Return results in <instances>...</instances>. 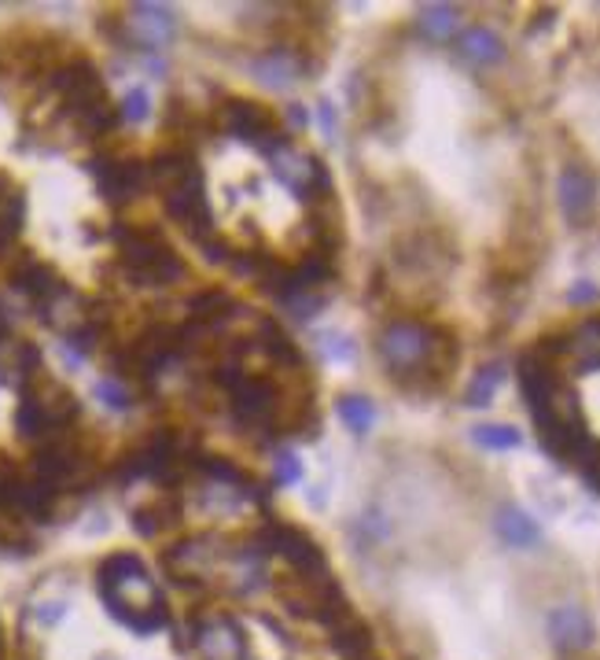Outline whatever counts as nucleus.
Wrapping results in <instances>:
<instances>
[{
  "instance_id": "f257e3e1",
  "label": "nucleus",
  "mask_w": 600,
  "mask_h": 660,
  "mask_svg": "<svg viewBox=\"0 0 600 660\" xmlns=\"http://www.w3.org/2000/svg\"><path fill=\"white\" fill-rule=\"evenodd\" d=\"M380 355L406 388H438L457 361L449 332L427 321H395L383 329Z\"/></svg>"
},
{
  "instance_id": "f03ea898",
  "label": "nucleus",
  "mask_w": 600,
  "mask_h": 660,
  "mask_svg": "<svg viewBox=\"0 0 600 660\" xmlns=\"http://www.w3.org/2000/svg\"><path fill=\"white\" fill-rule=\"evenodd\" d=\"M100 591L111 612L133 631H155L166 624L163 594L133 554H115L100 564Z\"/></svg>"
},
{
  "instance_id": "7ed1b4c3",
  "label": "nucleus",
  "mask_w": 600,
  "mask_h": 660,
  "mask_svg": "<svg viewBox=\"0 0 600 660\" xmlns=\"http://www.w3.org/2000/svg\"><path fill=\"white\" fill-rule=\"evenodd\" d=\"M78 417V398L44 369L23 384V403L15 414V429L26 443H55L71 435V421Z\"/></svg>"
},
{
  "instance_id": "20e7f679",
  "label": "nucleus",
  "mask_w": 600,
  "mask_h": 660,
  "mask_svg": "<svg viewBox=\"0 0 600 660\" xmlns=\"http://www.w3.org/2000/svg\"><path fill=\"white\" fill-rule=\"evenodd\" d=\"M52 92L60 97L63 115H71L74 126H78L86 137H103L115 129L118 111L111 104L107 89H103V78L92 63L78 60V63H71V67L55 71Z\"/></svg>"
},
{
  "instance_id": "39448f33",
  "label": "nucleus",
  "mask_w": 600,
  "mask_h": 660,
  "mask_svg": "<svg viewBox=\"0 0 600 660\" xmlns=\"http://www.w3.org/2000/svg\"><path fill=\"white\" fill-rule=\"evenodd\" d=\"M118 263L126 269V277L133 284H174L184 277L181 255L166 244V237L158 229H140V226H118Z\"/></svg>"
},
{
  "instance_id": "423d86ee",
  "label": "nucleus",
  "mask_w": 600,
  "mask_h": 660,
  "mask_svg": "<svg viewBox=\"0 0 600 660\" xmlns=\"http://www.w3.org/2000/svg\"><path fill=\"white\" fill-rule=\"evenodd\" d=\"M269 163H273L277 178L284 181V189L292 192L298 200H328V192H332V181H328V170L324 163L317 160V155L303 152L298 144H292L288 137H280V141L269 148Z\"/></svg>"
},
{
  "instance_id": "0eeeda50",
  "label": "nucleus",
  "mask_w": 600,
  "mask_h": 660,
  "mask_svg": "<svg viewBox=\"0 0 600 660\" xmlns=\"http://www.w3.org/2000/svg\"><path fill=\"white\" fill-rule=\"evenodd\" d=\"M218 123L221 129H229L232 137H240V141L258 144L261 152H269V148L284 137L273 111L266 104H255V100H229V104H221Z\"/></svg>"
},
{
  "instance_id": "6e6552de",
  "label": "nucleus",
  "mask_w": 600,
  "mask_h": 660,
  "mask_svg": "<svg viewBox=\"0 0 600 660\" xmlns=\"http://www.w3.org/2000/svg\"><path fill=\"white\" fill-rule=\"evenodd\" d=\"M177 34V15L163 4H133L129 15L122 18V41L133 49L155 52L166 49Z\"/></svg>"
},
{
  "instance_id": "1a4fd4ad",
  "label": "nucleus",
  "mask_w": 600,
  "mask_h": 660,
  "mask_svg": "<svg viewBox=\"0 0 600 660\" xmlns=\"http://www.w3.org/2000/svg\"><path fill=\"white\" fill-rule=\"evenodd\" d=\"M195 653L200 660H247V638L232 617H203L195 624Z\"/></svg>"
},
{
  "instance_id": "9d476101",
  "label": "nucleus",
  "mask_w": 600,
  "mask_h": 660,
  "mask_svg": "<svg viewBox=\"0 0 600 660\" xmlns=\"http://www.w3.org/2000/svg\"><path fill=\"white\" fill-rule=\"evenodd\" d=\"M92 178H97L103 200L107 203H129L137 200L140 192L152 185V178H148V166L137 163V160H97L89 166Z\"/></svg>"
},
{
  "instance_id": "9b49d317",
  "label": "nucleus",
  "mask_w": 600,
  "mask_h": 660,
  "mask_svg": "<svg viewBox=\"0 0 600 660\" xmlns=\"http://www.w3.org/2000/svg\"><path fill=\"white\" fill-rule=\"evenodd\" d=\"M306 67L309 63L292 49V45H273V49L258 52L255 60H251L255 78L269 89H292L298 78H306Z\"/></svg>"
},
{
  "instance_id": "f8f14e48",
  "label": "nucleus",
  "mask_w": 600,
  "mask_h": 660,
  "mask_svg": "<svg viewBox=\"0 0 600 660\" xmlns=\"http://www.w3.org/2000/svg\"><path fill=\"white\" fill-rule=\"evenodd\" d=\"M214 564H218V546L214 538H195V543H181L166 554V569H170L181 583H200L206 575H214Z\"/></svg>"
},
{
  "instance_id": "ddd939ff",
  "label": "nucleus",
  "mask_w": 600,
  "mask_h": 660,
  "mask_svg": "<svg viewBox=\"0 0 600 660\" xmlns=\"http://www.w3.org/2000/svg\"><path fill=\"white\" fill-rule=\"evenodd\" d=\"M549 638L560 653H578L593 643V620L578 606H560L549 612Z\"/></svg>"
},
{
  "instance_id": "4468645a",
  "label": "nucleus",
  "mask_w": 600,
  "mask_h": 660,
  "mask_svg": "<svg viewBox=\"0 0 600 660\" xmlns=\"http://www.w3.org/2000/svg\"><path fill=\"white\" fill-rule=\"evenodd\" d=\"M37 369H41V355L34 343L0 332V384H18L23 388Z\"/></svg>"
},
{
  "instance_id": "2eb2a0df",
  "label": "nucleus",
  "mask_w": 600,
  "mask_h": 660,
  "mask_svg": "<svg viewBox=\"0 0 600 660\" xmlns=\"http://www.w3.org/2000/svg\"><path fill=\"white\" fill-rule=\"evenodd\" d=\"M560 207H564V215L575 221V226H583L586 215L593 211V178H589L583 166H567V170L560 174Z\"/></svg>"
},
{
  "instance_id": "dca6fc26",
  "label": "nucleus",
  "mask_w": 600,
  "mask_h": 660,
  "mask_svg": "<svg viewBox=\"0 0 600 660\" xmlns=\"http://www.w3.org/2000/svg\"><path fill=\"white\" fill-rule=\"evenodd\" d=\"M15 288H18V292H23L30 303L44 306V303H49L52 295L63 288V281H60V277H55L44 263H37V258H26V263L15 269Z\"/></svg>"
},
{
  "instance_id": "f3484780",
  "label": "nucleus",
  "mask_w": 600,
  "mask_h": 660,
  "mask_svg": "<svg viewBox=\"0 0 600 660\" xmlns=\"http://www.w3.org/2000/svg\"><path fill=\"white\" fill-rule=\"evenodd\" d=\"M457 49H461L464 60L480 63V67H490V63L505 60L501 37L494 30H486V26H472V30H464L461 37H457Z\"/></svg>"
},
{
  "instance_id": "a211bd4d",
  "label": "nucleus",
  "mask_w": 600,
  "mask_h": 660,
  "mask_svg": "<svg viewBox=\"0 0 600 660\" xmlns=\"http://www.w3.org/2000/svg\"><path fill=\"white\" fill-rule=\"evenodd\" d=\"M498 535L509 546H534V543H538V524H534L527 513H520V509H501V513H498Z\"/></svg>"
},
{
  "instance_id": "6ab92c4d",
  "label": "nucleus",
  "mask_w": 600,
  "mask_h": 660,
  "mask_svg": "<svg viewBox=\"0 0 600 660\" xmlns=\"http://www.w3.org/2000/svg\"><path fill=\"white\" fill-rule=\"evenodd\" d=\"M18 226H23V192L8 178H0V244H8Z\"/></svg>"
},
{
  "instance_id": "aec40b11",
  "label": "nucleus",
  "mask_w": 600,
  "mask_h": 660,
  "mask_svg": "<svg viewBox=\"0 0 600 660\" xmlns=\"http://www.w3.org/2000/svg\"><path fill=\"white\" fill-rule=\"evenodd\" d=\"M340 417H343V424L350 432L365 435L372 424H376V406H372L369 398H361V395H346V398H340Z\"/></svg>"
},
{
  "instance_id": "412c9836",
  "label": "nucleus",
  "mask_w": 600,
  "mask_h": 660,
  "mask_svg": "<svg viewBox=\"0 0 600 660\" xmlns=\"http://www.w3.org/2000/svg\"><path fill=\"white\" fill-rule=\"evenodd\" d=\"M420 30H424V37H431V41H446V37L457 30V8L449 4L424 8V12H420Z\"/></svg>"
},
{
  "instance_id": "4be33fe9",
  "label": "nucleus",
  "mask_w": 600,
  "mask_h": 660,
  "mask_svg": "<svg viewBox=\"0 0 600 660\" xmlns=\"http://www.w3.org/2000/svg\"><path fill=\"white\" fill-rule=\"evenodd\" d=\"M30 520H26L18 509L0 506V546H30Z\"/></svg>"
},
{
  "instance_id": "5701e85b",
  "label": "nucleus",
  "mask_w": 600,
  "mask_h": 660,
  "mask_svg": "<svg viewBox=\"0 0 600 660\" xmlns=\"http://www.w3.org/2000/svg\"><path fill=\"white\" fill-rule=\"evenodd\" d=\"M472 440L486 446V450H515L520 446V432L509 429V424H480L472 432Z\"/></svg>"
},
{
  "instance_id": "b1692460",
  "label": "nucleus",
  "mask_w": 600,
  "mask_h": 660,
  "mask_svg": "<svg viewBox=\"0 0 600 660\" xmlns=\"http://www.w3.org/2000/svg\"><path fill=\"white\" fill-rule=\"evenodd\" d=\"M92 392H97V398H100L103 406H107V410L126 414L129 406H133V392H129V388L122 384L118 377H103V380H97V388H92Z\"/></svg>"
},
{
  "instance_id": "393cba45",
  "label": "nucleus",
  "mask_w": 600,
  "mask_h": 660,
  "mask_svg": "<svg viewBox=\"0 0 600 660\" xmlns=\"http://www.w3.org/2000/svg\"><path fill=\"white\" fill-rule=\"evenodd\" d=\"M501 366H486L480 369V377L472 380V388H468V406H486L494 398V392L501 388Z\"/></svg>"
},
{
  "instance_id": "a878e982",
  "label": "nucleus",
  "mask_w": 600,
  "mask_h": 660,
  "mask_svg": "<svg viewBox=\"0 0 600 660\" xmlns=\"http://www.w3.org/2000/svg\"><path fill=\"white\" fill-rule=\"evenodd\" d=\"M118 115L126 118V123H148V115H152V97H148V89H129L126 97H122V107H118Z\"/></svg>"
},
{
  "instance_id": "bb28decb",
  "label": "nucleus",
  "mask_w": 600,
  "mask_h": 660,
  "mask_svg": "<svg viewBox=\"0 0 600 660\" xmlns=\"http://www.w3.org/2000/svg\"><path fill=\"white\" fill-rule=\"evenodd\" d=\"M321 351L332 361H343V358L350 361L354 358V343L346 340V337H340V332H324V337H321Z\"/></svg>"
},
{
  "instance_id": "cd10ccee",
  "label": "nucleus",
  "mask_w": 600,
  "mask_h": 660,
  "mask_svg": "<svg viewBox=\"0 0 600 660\" xmlns=\"http://www.w3.org/2000/svg\"><path fill=\"white\" fill-rule=\"evenodd\" d=\"M303 480V461L295 458L292 450H284L277 458V483H284V487H292V483Z\"/></svg>"
},
{
  "instance_id": "c85d7f7f",
  "label": "nucleus",
  "mask_w": 600,
  "mask_h": 660,
  "mask_svg": "<svg viewBox=\"0 0 600 660\" xmlns=\"http://www.w3.org/2000/svg\"><path fill=\"white\" fill-rule=\"evenodd\" d=\"M63 617H67V606H63V601H41V606H34V620L41 627H55Z\"/></svg>"
},
{
  "instance_id": "c756f323",
  "label": "nucleus",
  "mask_w": 600,
  "mask_h": 660,
  "mask_svg": "<svg viewBox=\"0 0 600 660\" xmlns=\"http://www.w3.org/2000/svg\"><path fill=\"white\" fill-rule=\"evenodd\" d=\"M597 295H600L597 288L589 284V281H583V284H575V288H571V295H567V300H571V303H593Z\"/></svg>"
},
{
  "instance_id": "7c9ffc66",
  "label": "nucleus",
  "mask_w": 600,
  "mask_h": 660,
  "mask_svg": "<svg viewBox=\"0 0 600 660\" xmlns=\"http://www.w3.org/2000/svg\"><path fill=\"white\" fill-rule=\"evenodd\" d=\"M317 115H321L324 134H332V129H335V115H332V104H328V100H321V104H317Z\"/></svg>"
}]
</instances>
